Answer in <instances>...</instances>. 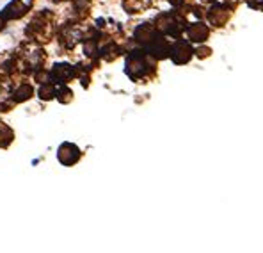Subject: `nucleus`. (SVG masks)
Returning <instances> with one entry per match:
<instances>
[{
	"label": "nucleus",
	"instance_id": "9",
	"mask_svg": "<svg viewBox=\"0 0 263 253\" xmlns=\"http://www.w3.org/2000/svg\"><path fill=\"white\" fill-rule=\"evenodd\" d=\"M4 24H6L4 17H2V15H0V31H2V29H4Z\"/></svg>",
	"mask_w": 263,
	"mask_h": 253
},
{
	"label": "nucleus",
	"instance_id": "2",
	"mask_svg": "<svg viewBox=\"0 0 263 253\" xmlns=\"http://www.w3.org/2000/svg\"><path fill=\"white\" fill-rule=\"evenodd\" d=\"M50 75H52L54 81L59 82V84H66L73 77V68L68 65H56Z\"/></svg>",
	"mask_w": 263,
	"mask_h": 253
},
{
	"label": "nucleus",
	"instance_id": "1",
	"mask_svg": "<svg viewBox=\"0 0 263 253\" xmlns=\"http://www.w3.org/2000/svg\"><path fill=\"white\" fill-rule=\"evenodd\" d=\"M57 157H59V161L62 162V164H73V162H76V159L80 157V152L75 145H72V143H64V145H60L59 152H57Z\"/></svg>",
	"mask_w": 263,
	"mask_h": 253
},
{
	"label": "nucleus",
	"instance_id": "3",
	"mask_svg": "<svg viewBox=\"0 0 263 253\" xmlns=\"http://www.w3.org/2000/svg\"><path fill=\"white\" fill-rule=\"evenodd\" d=\"M25 11H27V6L22 0H12L11 4L4 9L2 17H4V20H8V18H20L25 15Z\"/></svg>",
	"mask_w": 263,
	"mask_h": 253
},
{
	"label": "nucleus",
	"instance_id": "8",
	"mask_svg": "<svg viewBox=\"0 0 263 253\" xmlns=\"http://www.w3.org/2000/svg\"><path fill=\"white\" fill-rule=\"evenodd\" d=\"M40 97L44 100H52L54 97H57V91L54 88V84H43L40 88Z\"/></svg>",
	"mask_w": 263,
	"mask_h": 253
},
{
	"label": "nucleus",
	"instance_id": "6",
	"mask_svg": "<svg viewBox=\"0 0 263 253\" xmlns=\"http://www.w3.org/2000/svg\"><path fill=\"white\" fill-rule=\"evenodd\" d=\"M30 97H32V88L28 84H22L20 88L12 93V100L14 102H24Z\"/></svg>",
	"mask_w": 263,
	"mask_h": 253
},
{
	"label": "nucleus",
	"instance_id": "5",
	"mask_svg": "<svg viewBox=\"0 0 263 253\" xmlns=\"http://www.w3.org/2000/svg\"><path fill=\"white\" fill-rule=\"evenodd\" d=\"M14 139V134L9 129L8 125L0 121V148H6V146L11 145V141Z\"/></svg>",
	"mask_w": 263,
	"mask_h": 253
},
{
	"label": "nucleus",
	"instance_id": "7",
	"mask_svg": "<svg viewBox=\"0 0 263 253\" xmlns=\"http://www.w3.org/2000/svg\"><path fill=\"white\" fill-rule=\"evenodd\" d=\"M206 29L201 27L200 24L194 25V27H190V31H188V36H190L192 41H203V38L206 36Z\"/></svg>",
	"mask_w": 263,
	"mask_h": 253
},
{
	"label": "nucleus",
	"instance_id": "4",
	"mask_svg": "<svg viewBox=\"0 0 263 253\" xmlns=\"http://www.w3.org/2000/svg\"><path fill=\"white\" fill-rule=\"evenodd\" d=\"M172 57L176 63H185L190 57V50L185 43H176V47L172 49Z\"/></svg>",
	"mask_w": 263,
	"mask_h": 253
}]
</instances>
